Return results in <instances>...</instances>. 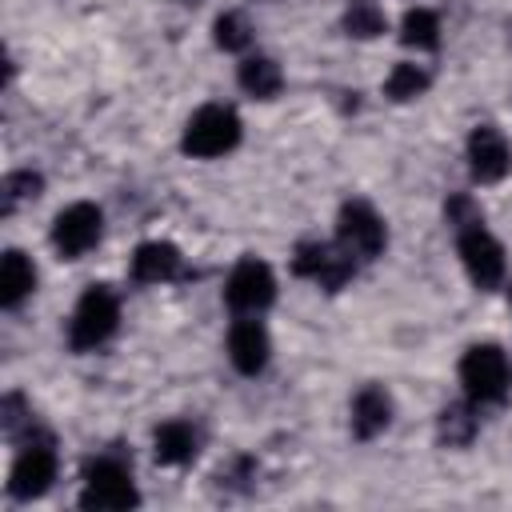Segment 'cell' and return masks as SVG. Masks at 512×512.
I'll return each instance as SVG.
<instances>
[{
  "instance_id": "6da1fadb",
  "label": "cell",
  "mask_w": 512,
  "mask_h": 512,
  "mask_svg": "<svg viewBox=\"0 0 512 512\" xmlns=\"http://www.w3.org/2000/svg\"><path fill=\"white\" fill-rule=\"evenodd\" d=\"M240 140V116L224 104H204L188 128H184V152L188 156H224Z\"/></svg>"
},
{
  "instance_id": "7a4b0ae2",
  "label": "cell",
  "mask_w": 512,
  "mask_h": 512,
  "mask_svg": "<svg viewBox=\"0 0 512 512\" xmlns=\"http://www.w3.org/2000/svg\"><path fill=\"white\" fill-rule=\"evenodd\" d=\"M116 320H120V304L108 288H88L72 312V328H68V340L76 352H88V348H100L112 332H116Z\"/></svg>"
},
{
  "instance_id": "3957f363",
  "label": "cell",
  "mask_w": 512,
  "mask_h": 512,
  "mask_svg": "<svg viewBox=\"0 0 512 512\" xmlns=\"http://www.w3.org/2000/svg\"><path fill=\"white\" fill-rule=\"evenodd\" d=\"M460 384L480 404L504 400V392H508V360H504V352L496 344L468 348L464 360H460Z\"/></svg>"
},
{
  "instance_id": "277c9868",
  "label": "cell",
  "mask_w": 512,
  "mask_h": 512,
  "mask_svg": "<svg viewBox=\"0 0 512 512\" xmlns=\"http://www.w3.org/2000/svg\"><path fill=\"white\" fill-rule=\"evenodd\" d=\"M140 500L132 476L124 464L116 460H96L88 464L84 472V492H80V504L84 508H96V512H120V508H132Z\"/></svg>"
},
{
  "instance_id": "5b68a950",
  "label": "cell",
  "mask_w": 512,
  "mask_h": 512,
  "mask_svg": "<svg viewBox=\"0 0 512 512\" xmlns=\"http://www.w3.org/2000/svg\"><path fill=\"white\" fill-rule=\"evenodd\" d=\"M336 232H340V248L352 252V256H364V260L380 256V252H384V240H388L384 220H380L376 208L364 204V200H348V204L340 208Z\"/></svg>"
},
{
  "instance_id": "8992f818",
  "label": "cell",
  "mask_w": 512,
  "mask_h": 512,
  "mask_svg": "<svg viewBox=\"0 0 512 512\" xmlns=\"http://www.w3.org/2000/svg\"><path fill=\"white\" fill-rule=\"evenodd\" d=\"M272 296H276V276H272V268H268L264 260H256V256L240 260V264L232 268L228 284H224V300H228L236 312H260V308L272 304Z\"/></svg>"
},
{
  "instance_id": "52a82bcc",
  "label": "cell",
  "mask_w": 512,
  "mask_h": 512,
  "mask_svg": "<svg viewBox=\"0 0 512 512\" xmlns=\"http://www.w3.org/2000/svg\"><path fill=\"white\" fill-rule=\"evenodd\" d=\"M292 268H296V276H308V280H316V284L328 288V292H336V288L356 272L352 252L332 248V244H320V240L300 244L296 256H292Z\"/></svg>"
},
{
  "instance_id": "ba28073f",
  "label": "cell",
  "mask_w": 512,
  "mask_h": 512,
  "mask_svg": "<svg viewBox=\"0 0 512 512\" xmlns=\"http://www.w3.org/2000/svg\"><path fill=\"white\" fill-rule=\"evenodd\" d=\"M100 224H104V216H100V208L96 204H68L60 216H56V224H52V244H56V252L60 256H68V260H76V256H84L96 240H100Z\"/></svg>"
},
{
  "instance_id": "9c48e42d",
  "label": "cell",
  "mask_w": 512,
  "mask_h": 512,
  "mask_svg": "<svg viewBox=\"0 0 512 512\" xmlns=\"http://www.w3.org/2000/svg\"><path fill=\"white\" fill-rule=\"evenodd\" d=\"M460 260H464V268H468L476 288H496L504 280V252L484 232V224L460 228Z\"/></svg>"
},
{
  "instance_id": "30bf717a",
  "label": "cell",
  "mask_w": 512,
  "mask_h": 512,
  "mask_svg": "<svg viewBox=\"0 0 512 512\" xmlns=\"http://www.w3.org/2000/svg\"><path fill=\"white\" fill-rule=\"evenodd\" d=\"M468 168H472V176L480 184H496V180L508 176L512 152H508V140L492 124L472 128V136H468Z\"/></svg>"
},
{
  "instance_id": "8fae6325",
  "label": "cell",
  "mask_w": 512,
  "mask_h": 512,
  "mask_svg": "<svg viewBox=\"0 0 512 512\" xmlns=\"http://www.w3.org/2000/svg\"><path fill=\"white\" fill-rule=\"evenodd\" d=\"M56 480V456L48 444H28L16 464H12V476H8V492L16 500H32L40 492H48V484Z\"/></svg>"
},
{
  "instance_id": "7c38bea8",
  "label": "cell",
  "mask_w": 512,
  "mask_h": 512,
  "mask_svg": "<svg viewBox=\"0 0 512 512\" xmlns=\"http://www.w3.org/2000/svg\"><path fill=\"white\" fill-rule=\"evenodd\" d=\"M268 332L260 320H236L232 332H228V360L236 364V372L244 376H256L264 364H268Z\"/></svg>"
},
{
  "instance_id": "4fadbf2b",
  "label": "cell",
  "mask_w": 512,
  "mask_h": 512,
  "mask_svg": "<svg viewBox=\"0 0 512 512\" xmlns=\"http://www.w3.org/2000/svg\"><path fill=\"white\" fill-rule=\"evenodd\" d=\"M176 272H180V252L168 240H148L132 256V276L140 284H160V280H172Z\"/></svg>"
},
{
  "instance_id": "5bb4252c",
  "label": "cell",
  "mask_w": 512,
  "mask_h": 512,
  "mask_svg": "<svg viewBox=\"0 0 512 512\" xmlns=\"http://www.w3.org/2000/svg\"><path fill=\"white\" fill-rule=\"evenodd\" d=\"M392 420V400L384 388H360L352 400V432L360 440H372L376 432H384Z\"/></svg>"
},
{
  "instance_id": "9a60e30c",
  "label": "cell",
  "mask_w": 512,
  "mask_h": 512,
  "mask_svg": "<svg viewBox=\"0 0 512 512\" xmlns=\"http://www.w3.org/2000/svg\"><path fill=\"white\" fill-rule=\"evenodd\" d=\"M36 288V268H32V260L24 256V252H4V260H0V304L4 308H16L28 292Z\"/></svg>"
},
{
  "instance_id": "2e32d148",
  "label": "cell",
  "mask_w": 512,
  "mask_h": 512,
  "mask_svg": "<svg viewBox=\"0 0 512 512\" xmlns=\"http://www.w3.org/2000/svg\"><path fill=\"white\" fill-rule=\"evenodd\" d=\"M152 444H156V460H160V464H188V460L196 456V432H192V424H184V420L160 424L156 436H152Z\"/></svg>"
},
{
  "instance_id": "e0dca14e",
  "label": "cell",
  "mask_w": 512,
  "mask_h": 512,
  "mask_svg": "<svg viewBox=\"0 0 512 512\" xmlns=\"http://www.w3.org/2000/svg\"><path fill=\"white\" fill-rule=\"evenodd\" d=\"M280 84H284V76H280V64H276V60H268V56H248V60L240 64V88H244L248 96L272 100V96L280 92Z\"/></svg>"
},
{
  "instance_id": "ac0fdd59",
  "label": "cell",
  "mask_w": 512,
  "mask_h": 512,
  "mask_svg": "<svg viewBox=\"0 0 512 512\" xmlns=\"http://www.w3.org/2000/svg\"><path fill=\"white\" fill-rule=\"evenodd\" d=\"M400 36H404V44H412V48H436V44H440V20H436V12L412 8V12L404 16Z\"/></svg>"
},
{
  "instance_id": "d6986e66",
  "label": "cell",
  "mask_w": 512,
  "mask_h": 512,
  "mask_svg": "<svg viewBox=\"0 0 512 512\" xmlns=\"http://www.w3.org/2000/svg\"><path fill=\"white\" fill-rule=\"evenodd\" d=\"M428 84H432V76H428L420 64H396L392 76H388V84H384V92H388L392 100H416Z\"/></svg>"
},
{
  "instance_id": "ffe728a7",
  "label": "cell",
  "mask_w": 512,
  "mask_h": 512,
  "mask_svg": "<svg viewBox=\"0 0 512 512\" xmlns=\"http://www.w3.org/2000/svg\"><path fill=\"white\" fill-rule=\"evenodd\" d=\"M476 432V416L468 412V404H452L440 412V440L448 444H468Z\"/></svg>"
},
{
  "instance_id": "44dd1931",
  "label": "cell",
  "mask_w": 512,
  "mask_h": 512,
  "mask_svg": "<svg viewBox=\"0 0 512 512\" xmlns=\"http://www.w3.org/2000/svg\"><path fill=\"white\" fill-rule=\"evenodd\" d=\"M216 44H220L224 52H240V48H248V44H252V28H248V20H244L240 12H224V16L216 20Z\"/></svg>"
},
{
  "instance_id": "7402d4cb",
  "label": "cell",
  "mask_w": 512,
  "mask_h": 512,
  "mask_svg": "<svg viewBox=\"0 0 512 512\" xmlns=\"http://www.w3.org/2000/svg\"><path fill=\"white\" fill-rule=\"evenodd\" d=\"M344 28H348L352 36H364V40H368V36H380V32H384V12L372 8L368 0H356L352 12L344 16Z\"/></svg>"
},
{
  "instance_id": "603a6c76",
  "label": "cell",
  "mask_w": 512,
  "mask_h": 512,
  "mask_svg": "<svg viewBox=\"0 0 512 512\" xmlns=\"http://www.w3.org/2000/svg\"><path fill=\"white\" fill-rule=\"evenodd\" d=\"M36 192H40V176L36 172H12V176H4V212H12L20 200H28Z\"/></svg>"
},
{
  "instance_id": "cb8c5ba5",
  "label": "cell",
  "mask_w": 512,
  "mask_h": 512,
  "mask_svg": "<svg viewBox=\"0 0 512 512\" xmlns=\"http://www.w3.org/2000/svg\"><path fill=\"white\" fill-rule=\"evenodd\" d=\"M448 224H456V232H460V228H472V224H484V220H480V208L468 196H452L448 200Z\"/></svg>"
},
{
  "instance_id": "d4e9b609",
  "label": "cell",
  "mask_w": 512,
  "mask_h": 512,
  "mask_svg": "<svg viewBox=\"0 0 512 512\" xmlns=\"http://www.w3.org/2000/svg\"><path fill=\"white\" fill-rule=\"evenodd\" d=\"M508 296H512V288H508Z\"/></svg>"
}]
</instances>
